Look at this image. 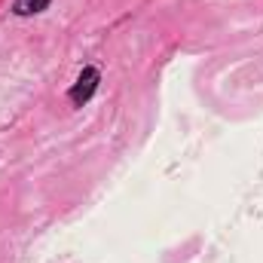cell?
I'll return each instance as SVG.
<instances>
[{"mask_svg":"<svg viewBox=\"0 0 263 263\" xmlns=\"http://www.w3.org/2000/svg\"><path fill=\"white\" fill-rule=\"evenodd\" d=\"M52 0H12V12L18 18H28V15H40L43 9H49Z\"/></svg>","mask_w":263,"mask_h":263,"instance_id":"cell-2","label":"cell"},{"mask_svg":"<svg viewBox=\"0 0 263 263\" xmlns=\"http://www.w3.org/2000/svg\"><path fill=\"white\" fill-rule=\"evenodd\" d=\"M98 83H101V70L98 67H83L80 70V77H77V83L70 86V92H67V101L73 104V107H83V104H89L92 101V95L98 92Z\"/></svg>","mask_w":263,"mask_h":263,"instance_id":"cell-1","label":"cell"}]
</instances>
